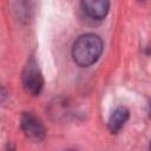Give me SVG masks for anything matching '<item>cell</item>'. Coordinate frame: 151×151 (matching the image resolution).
Listing matches in <instances>:
<instances>
[{"label":"cell","mask_w":151,"mask_h":151,"mask_svg":"<svg viewBox=\"0 0 151 151\" xmlns=\"http://www.w3.org/2000/svg\"><path fill=\"white\" fill-rule=\"evenodd\" d=\"M149 114H150V117H151V101H150V104H149Z\"/></svg>","instance_id":"obj_6"},{"label":"cell","mask_w":151,"mask_h":151,"mask_svg":"<svg viewBox=\"0 0 151 151\" xmlns=\"http://www.w3.org/2000/svg\"><path fill=\"white\" fill-rule=\"evenodd\" d=\"M150 149H151V143H150Z\"/></svg>","instance_id":"obj_7"},{"label":"cell","mask_w":151,"mask_h":151,"mask_svg":"<svg viewBox=\"0 0 151 151\" xmlns=\"http://www.w3.org/2000/svg\"><path fill=\"white\" fill-rule=\"evenodd\" d=\"M85 13L92 19H104L109 12V0H81Z\"/></svg>","instance_id":"obj_4"},{"label":"cell","mask_w":151,"mask_h":151,"mask_svg":"<svg viewBox=\"0 0 151 151\" xmlns=\"http://www.w3.org/2000/svg\"><path fill=\"white\" fill-rule=\"evenodd\" d=\"M129 116H130V113L126 107H123V106L117 107L109 118V122H107L109 130L112 133H117L124 126V124L129 119Z\"/></svg>","instance_id":"obj_5"},{"label":"cell","mask_w":151,"mask_h":151,"mask_svg":"<svg viewBox=\"0 0 151 151\" xmlns=\"http://www.w3.org/2000/svg\"><path fill=\"white\" fill-rule=\"evenodd\" d=\"M103 52V40L94 33L80 35L72 46V58L80 67L93 65Z\"/></svg>","instance_id":"obj_1"},{"label":"cell","mask_w":151,"mask_h":151,"mask_svg":"<svg viewBox=\"0 0 151 151\" xmlns=\"http://www.w3.org/2000/svg\"><path fill=\"white\" fill-rule=\"evenodd\" d=\"M21 79H22V86L27 93L32 96H37L41 92L44 86V78L34 59H29L25 65Z\"/></svg>","instance_id":"obj_2"},{"label":"cell","mask_w":151,"mask_h":151,"mask_svg":"<svg viewBox=\"0 0 151 151\" xmlns=\"http://www.w3.org/2000/svg\"><path fill=\"white\" fill-rule=\"evenodd\" d=\"M21 129L26 137L33 142H40L45 137V127L40 119L31 112H25L21 116Z\"/></svg>","instance_id":"obj_3"}]
</instances>
